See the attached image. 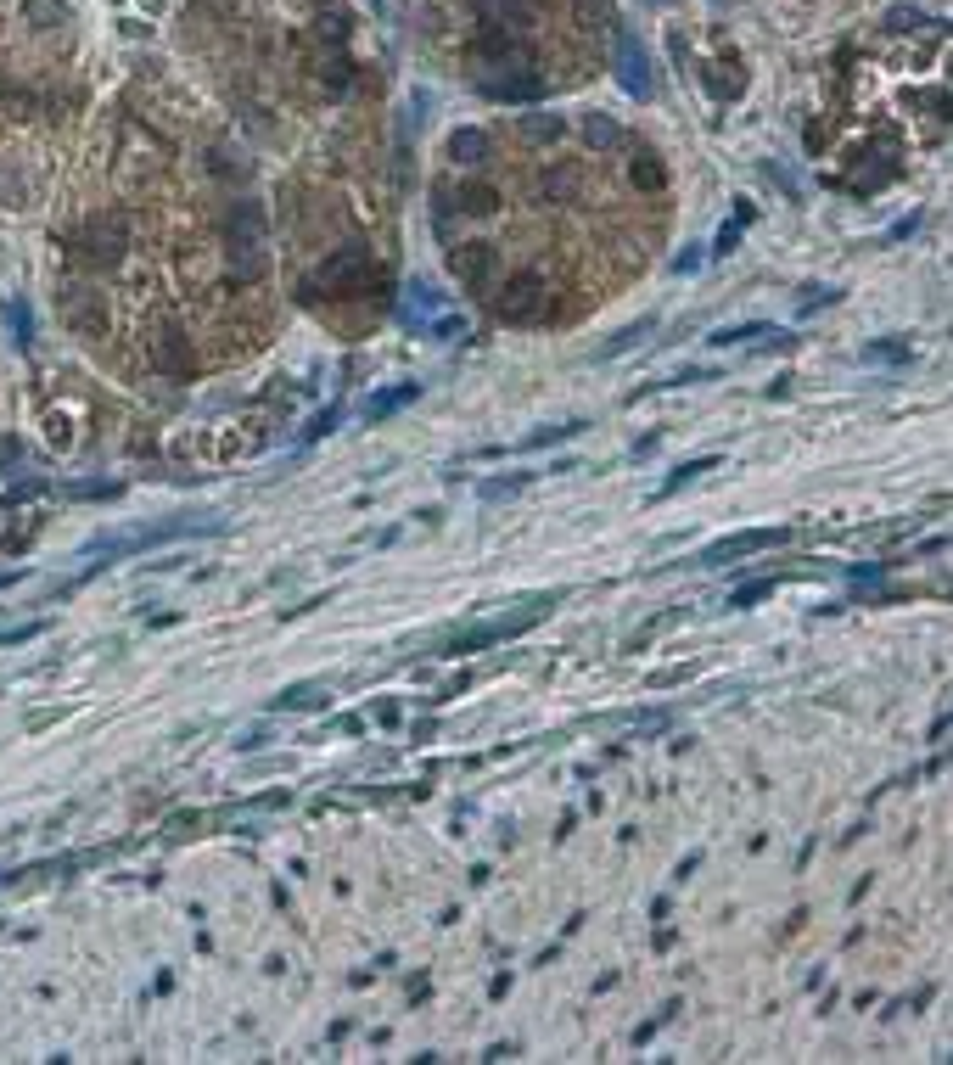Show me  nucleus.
I'll list each match as a JSON object with an SVG mask.
<instances>
[{
  "label": "nucleus",
  "mask_w": 953,
  "mask_h": 1065,
  "mask_svg": "<svg viewBox=\"0 0 953 1065\" xmlns=\"http://www.w3.org/2000/svg\"><path fill=\"white\" fill-rule=\"evenodd\" d=\"M370 286H376V264H370V253L359 242H348L314 270V281L303 286V292H309V298H320V292H331V298H354V292H370Z\"/></svg>",
  "instance_id": "f257e3e1"
},
{
  "label": "nucleus",
  "mask_w": 953,
  "mask_h": 1065,
  "mask_svg": "<svg viewBox=\"0 0 953 1065\" xmlns=\"http://www.w3.org/2000/svg\"><path fill=\"white\" fill-rule=\"evenodd\" d=\"M225 242H230V275H236V281H258V275H264V208H258V202L230 208Z\"/></svg>",
  "instance_id": "f03ea898"
},
{
  "label": "nucleus",
  "mask_w": 953,
  "mask_h": 1065,
  "mask_svg": "<svg viewBox=\"0 0 953 1065\" xmlns=\"http://www.w3.org/2000/svg\"><path fill=\"white\" fill-rule=\"evenodd\" d=\"M555 606V595H539V600H527L522 611H511V617H499V623H477V628H466V634H455L443 651L449 656H466V651H483V645H499V639H516V634H527V628L539 623L544 611Z\"/></svg>",
  "instance_id": "7ed1b4c3"
},
{
  "label": "nucleus",
  "mask_w": 953,
  "mask_h": 1065,
  "mask_svg": "<svg viewBox=\"0 0 953 1065\" xmlns=\"http://www.w3.org/2000/svg\"><path fill=\"white\" fill-rule=\"evenodd\" d=\"M544 314H550V281L539 270H522L499 292V320H511V326H533Z\"/></svg>",
  "instance_id": "20e7f679"
},
{
  "label": "nucleus",
  "mask_w": 953,
  "mask_h": 1065,
  "mask_svg": "<svg viewBox=\"0 0 953 1065\" xmlns=\"http://www.w3.org/2000/svg\"><path fill=\"white\" fill-rule=\"evenodd\" d=\"M79 253H85L90 264H118V258L129 253L124 213H96V219H85V225H79Z\"/></svg>",
  "instance_id": "39448f33"
},
{
  "label": "nucleus",
  "mask_w": 953,
  "mask_h": 1065,
  "mask_svg": "<svg viewBox=\"0 0 953 1065\" xmlns=\"http://www.w3.org/2000/svg\"><path fill=\"white\" fill-rule=\"evenodd\" d=\"M449 270H455V281H460V286L483 292V286L494 281V270H499V253H494L488 242H460L455 253H449Z\"/></svg>",
  "instance_id": "423d86ee"
},
{
  "label": "nucleus",
  "mask_w": 953,
  "mask_h": 1065,
  "mask_svg": "<svg viewBox=\"0 0 953 1065\" xmlns=\"http://www.w3.org/2000/svg\"><path fill=\"white\" fill-rule=\"evenodd\" d=\"M612 73L623 79L628 96H656V68L645 62V51H640L634 40H628V34L617 40V51H612Z\"/></svg>",
  "instance_id": "0eeeda50"
},
{
  "label": "nucleus",
  "mask_w": 953,
  "mask_h": 1065,
  "mask_svg": "<svg viewBox=\"0 0 953 1065\" xmlns=\"http://www.w3.org/2000/svg\"><path fill=\"white\" fill-rule=\"evenodd\" d=\"M488 157H494V146H488V129L460 124L455 135H449V163H460V169H483Z\"/></svg>",
  "instance_id": "6e6552de"
},
{
  "label": "nucleus",
  "mask_w": 953,
  "mask_h": 1065,
  "mask_svg": "<svg viewBox=\"0 0 953 1065\" xmlns=\"http://www.w3.org/2000/svg\"><path fill=\"white\" fill-rule=\"evenodd\" d=\"M769 544H780V533H735V539L701 550V567H729V561H740V555H752V550H769Z\"/></svg>",
  "instance_id": "1a4fd4ad"
},
{
  "label": "nucleus",
  "mask_w": 953,
  "mask_h": 1065,
  "mask_svg": "<svg viewBox=\"0 0 953 1065\" xmlns=\"http://www.w3.org/2000/svg\"><path fill=\"white\" fill-rule=\"evenodd\" d=\"M62 309H68V320L79 331H96L101 326V298H96V292H85V286H62Z\"/></svg>",
  "instance_id": "9d476101"
},
{
  "label": "nucleus",
  "mask_w": 953,
  "mask_h": 1065,
  "mask_svg": "<svg viewBox=\"0 0 953 1065\" xmlns=\"http://www.w3.org/2000/svg\"><path fill=\"white\" fill-rule=\"evenodd\" d=\"M701 79H707V90L718 101H735L740 90H746V73H740V62H701Z\"/></svg>",
  "instance_id": "9b49d317"
},
{
  "label": "nucleus",
  "mask_w": 953,
  "mask_h": 1065,
  "mask_svg": "<svg viewBox=\"0 0 953 1065\" xmlns=\"http://www.w3.org/2000/svg\"><path fill=\"white\" fill-rule=\"evenodd\" d=\"M326 701H331L326 684H292V690L275 696V712H314V707H326Z\"/></svg>",
  "instance_id": "f8f14e48"
},
{
  "label": "nucleus",
  "mask_w": 953,
  "mask_h": 1065,
  "mask_svg": "<svg viewBox=\"0 0 953 1065\" xmlns=\"http://www.w3.org/2000/svg\"><path fill=\"white\" fill-rule=\"evenodd\" d=\"M628 180L640 185V191H662V185H668V169H662L656 152H634L628 157Z\"/></svg>",
  "instance_id": "ddd939ff"
},
{
  "label": "nucleus",
  "mask_w": 953,
  "mask_h": 1065,
  "mask_svg": "<svg viewBox=\"0 0 953 1065\" xmlns=\"http://www.w3.org/2000/svg\"><path fill=\"white\" fill-rule=\"evenodd\" d=\"M550 202H578V169L572 163H550L544 169V185H539Z\"/></svg>",
  "instance_id": "4468645a"
},
{
  "label": "nucleus",
  "mask_w": 953,
  "mask_h": 1065,
  "mask_svg": "<svg viewBox=\"0 0 953 1065\" xmlns=\"http://www.w3.org/2000/svg\"><path fill=\"white\" fill-rule=\"evenodd\" d=\"M449 208H466V213H499V191L483 180H466L460 197H449Z\"/></svg>",
  "instance_id": "2eb2a0df"
},
{
  "label": "nucleus",
  "mask_w": 953,
  "mask_h": 1065,
  "mask_svg": "<svg viewBox=\"0 0 953 1065\" xmlns=\"http://www.w3.org/2000/svg\"><path fill=\"white\" fill-rule=\"evenodd\" d=\"M656 331V314H645V320H634V326H623L617 331V337H606L600 342V359H617V354H628V348H634V342H645Z\"/></svg>",
  "instance_id": "dca6fc26"
},
{
  "label": "nucleus",
  "mask_w": 953,
  "mask_h": 1065,
  "mask_svg": "<svg viewBox=\"0 0 953 1065\" xmlns=\"http://www.w3.org/2000/svg\"><path fill=\"white\" fill-rule=\"evenodd\" d=\"M584 141L595 146V152H612V146H623V124L606 118V113H589L584 118Z\"/></svg>",
  "instance_id": "f3484780"
},
{
  "label": "nucleus",
  "mask_w": 953,
  "mask_h": 1065,
  "mask_svg": "<svg viewBox=\"0 0 953 1065\" xmlns=\"http://www.w3.org/2000/svg\"><path fill=\"white\" fill-rule=\"evenodd\" d=\"M23 17L34 29H62L68 23V0H23Z\"/></svg>",
  "instance_id": "a211bd4d"
},
{
  "label": "nucleus",
  "mask_w": 953,
  "mask_h": 1065,
  "mask_svg": "<svg viewBox=\"0 0 953 1065\" xmlns=\"http://www.w3.org/2000/svg\"><path fill=\"white\" fill-rule=\"evenodd\" d=\"M415 398V382H399V387H382V393L370 398V421H382V415H393V410H404Z\"/></svg>",
  "instance_id": "6ab92c4d"
},
{
  "label": "nucleus",
  "mask_w": 953,
  "mask_h": 1065,
  "mask_svg": "<svg viewBox=\"0 0 953 1065\" xmlns=\"http://www.w3.org/2000/svg\"><path fill=\"white\" fill-rule=\"evenodd\" d=\"M522 135L533 146H544V141H555V135H567V124H561L555 113H533V118H522Z\"/></svg>",
  "instance_id": "aec40b11"
},
{
  "label": "nucleus",
  "mask_w": 953,
  "mask_h": 1065,
  "mask_svg": "<svg viewBox=\"0 0 953 1065\" xmlns=\"http://www.w3.org/2000/svg\"><path fill=\"white\" fill-rule=\"evenodd\" d=\"M769 337V326L763 320H746V326H724V331H712V348H735V342H763Z\"/></svg>",
  "instance_id": "412c9836"
},
{
  "label": "nucleus",
  "mask_w": 953,
  "mask_h": 1065,
  "mask_svg": "<svg viewBox=\"0 0 953 1065\" xmlns=\"http://www.w3.org/2000/svg\"><path fill=\"white\" fill-rule=\"evenodd\" d=\"M712 466H718V455H701V460H684V466H679V471H673L668 483H662V494H656V499H668V494H679V488H684V483H696L701 471H712Z\"/></svg>",
  "instance_id": "4be33fe9"
},
{
  "label": "nucleus",
  "mask_w": 953,
  "mask_h": 1065,
  "mask_svg": "<svg viewBox=\"0 0 953 1065\" xmlns=\"http://www.w3.org/2000/svg\"><path fill=\"white\" fill-rule=\"evenodd\" d=\"M584 432V421H567V426H539V432H527L522 438V449H550V443H567V438H578Z\"/></svg>",
  "instance_id": "5701e85b"
},
{
  "label": "nucleus",
  "mask_w": 953,
  "mask_h": 1065,
  "mask_svg": "<svg viewBox=\"0 0 953 1065\" xmlns=\"http://www.w3.org/2000/svg\"><path fill=\"white\" fill-rule=\"evenodd\" d=\"M527 483H533L527 471H505V477H488V483H483V499H511V494H522Z\"/></svg>",
  "instance_id": "b1692460"
},
{
  "label": "nucleus",
  "mask_w": 953,
  "mask_h": 1065,
  "mask_svg": "<svg viewBox=\"0 0 953 1065\" xmlns=\"http://www.w3.org/2000/svg\"><path fill=\"white\" fill-rule=\"evenodd\" d=\"M864 359L869 365H875V359H881V365H909V342H869Z\"/></svg>",
  "instance_id": "393cba45"
},
{
  "label": "nucleus",
  "mask_w": 953,
  "mask_h": 1065,
  "mask_svg": "<svg viewBox=\"0 0 953 1065\" xmlns=\"http://www.w3.org/2000/svg\"><path fill=\"white\" fill-rule=\"evenodd\" d=\"M320 79H326L331 90H342V85H348V62H342V51H337V45H326V57H320Z\"/></svg>",
  "instance_id": "a878e982"
},
{
  "label": "nucleus",
  "mask_w": 953,
  "mask_h": 1065,
  "mask_svg": "<svg viewBox=\"0 0 953 1065\" xmlns=\"http://www.w3.org/2000/svg\"><path fill=\"white\" fill-rule=\"evenodd\" d=\"M163 342H169V370H191V342L180 337V331H163Z\"/></svg>",
  "instance_id": "bb28decb"
},
{
  "label": "nucleus",
  "mask_w": 953,
  "mask_h": 1065,
  "mask_svg": "<svg viewBox=\"0 0 953 1065\" xmlns=\"http://www.w3.org/2000/svg\"><path fill=\"white\" fill-rule=\"evenodd\" d=\"M337 421H342V410H326V415H314V421L303 426V443H320V438H326V432H331V426H337Z\"/></svg>",
  "instance_id": "cd10ccee"
},
{
  "label": "nucleus",
  "mask_w": 953,
  "mask_h": 1065,
  "mask_svg": "<svg viewBox=\"0 0 953 1065\" xmlns=\"http://www.w3.org/2000/svg\"><path fill=\"white\" fill-rule=\"evenodd\" d=\"M740 230H746V225H740V219H729V225L718 230V242H712V253H718V258H729V253H735V242H740Z\"/></svg>",
  "instance_id": "c85d7f7f"
},
{
  "label": "nucleus",
  "mask_w": 953,
  "mask_h": 1065,
  "mask_svg": "<svg viewBox=\"0 0 953 1065\" xmlns=\"http://www.w3.org/2000/svg\"><path fill=\"white\" fill-rule=\"evenodd\" d=\"M925 17L914 12V6H892V12H886V29H920Z\"/></svg>",
  "instance_id": "c756f323"
},
{
  "label": "nucleus",
  "mask_w": 953,
  "mask_h": 1065,
  "mask_svg": "<svg viewBox=\"0 0 953 1065\" xmlns=\"http://www.w3.org/2000/svg\"><path fill=\"white\" fill-rule=\"evenodd\" d=\"M769 595V578H757L752 589H735V595H729V606H752V600H763Z\"/></svg>",
  "instance_id": "7c9ffc66"
},
{
  "label": "nucleus",
  "mask_w": 953,
  "mask_h": 1065,
  "mask_svg": "<svg viewBox=\"0 0 953 1065\" xmlns=\"http://www.w3.org/2000/svg\"><path fill=\"white\" fill-rule=\"evenodd\" d=\"M819 303H836V292H830V286H808V292H802V314L819 309Z\"/></svg>",
  "instance_id": "2f4dec72"
},
{
  "label": "nucleus",
  "mask_w": 953,
  "mask_h": 1065,
  "mask_svg": "<svg viewBox=\"0 0 953 1065\" xmlns=\"http://www.w3.org/2000/svg\"><path fill=\"white\" fill-rule=\"evenodd\" d=\"M701 258H707V253H701V247H684L673 270H679V275H696V270H701Z\"/></svg>",
  "instance_id": "473e14b6"
},
{
  "label": "nucleus",
  "mask_w": 953,
  "mask_h": 1065,
  "mask_svg": "<svg viewBox=\"0 0 953 1065\" xmlns=\"http://www.w3.org/2000/svg\"><path fill=\"white\" fill-rule=\"evenodd\" d=\"M45 623H23V628H6V634H0V645H23V639H34L40 634Z\"/></svg>",
  "instance_id": "72a5a7b5"
},
{
  "label": "nucleus",
  "mask_w": 953,
  "mask_h": 1065,
  "mask_svg": "<svg viewBox=\"0 0 953 1065\" xmlns=\"http://www.w3.org/2000/svg\"><path fill=\"white\" fill-rule=\"evenodd\" d=\"M656 443H662L656 432H651V438H640V443H634V460H651V455H656Z\"/></svg>",
  "instance_id": "f704fd0d"
}]
</instances>
